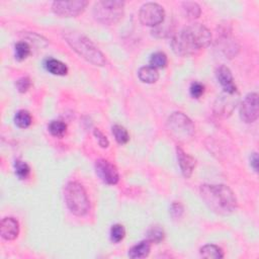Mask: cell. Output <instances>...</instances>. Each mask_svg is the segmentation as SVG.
Returning <instances> with one entry per match:
<instances>
[{
    "mask_svg": "<svg viewBox=\"0 0 259 259\" xmlns=\"http://www.w3.org/2000/svg\"><path fill=\"white\" fill-rule=\"evenodd\" d=\"M168 63L167 56L163 53V52H156L151 55L150 57V66L154 68H164Z\"/></svg>",
    "mask_w": 259,
    "mask_h": 259,
    "instance_id": "cb8c5ba5",
    "label": "cell"
},
{
    "mask_svg": "<svg viewBox=\"0 0 259 259\" xmlns=\"http://www.w3.org/2000/svg\"><path fill=\"white\" fill-rule=\"evenodd\" d=\"M176 153L181 172H183L185 177L189 178L194 170V168H196V160H194V158L191 157L189 154L185 153L184 149L180 147L176 148Z\"/></svg>",
    "mask_w": 259,
    "mask_h": 259,
    "instance_id": "4fadbf2b",
    "label": "cell"
},
{
    "mask_svg": "<svg viewBox=\"0 0 259 259\" xmlns=\"http://www.w3.org/2000/svg\"><path fill=\"white\" fill-rule=\"evenodd\" d=\"M32 122H33L32 115H31V113L28 111L21 110V111H18L16 113L15 123H16V125L18 128H20V129H27V128H29L31 126Z\"/></svg>",
    "mask_w": 259,
    "mask_h": 259,
    "instance_id": "ffe728a7",
    "label": "cell"
},
{
    "mask_svg": "<svg viewBox=\"0 0 259 259\" xmlns=\"http://www.w3.org/2000/svg\"><path fill=\"white\" fill-rule=\"evenodd\" d=\"M170 214L173 219H179L184 214V206L180 203H173L170 209Z\"/></svg>",
    "mask_w": 259,
    "mask_h": 259,
    "instance_id": "4dcf8cb0",
    "label": "cell"
},
{
    "mask_svg": "<svg viewBox=\"0 0 259 259\" xmlns=\"http://www.w3.org/2000/svg\"><path fill=\"white\" fill-rule=\"evenodd\" d=\"M112 134L114 136V139L116 140L119 144L124 145L126 143H128L129 140H130V136L129 133L126 130V128H124L123 126L120 125H114L112 128Z\"/></svg>",
    "mask_w": 259,
    "mask_h": 259,
    "instance_id": "603a6c76",
    "label": "cell"
},
{
    "mask_svg": "<svg viewBox=\"0 0 259 259\" xmlns=\"http://www.w3.org/2000/svg\"><path fill=\"white\" fill-rule=\"evenodd\" d=\"M167 128L170 135L180 142H186L194 135V125L183 112H173L167 121Z\"/></svg>",
    "mask_w": 259,
    "mask_h": 259,
    "instance_id": "8992f818",
    "label": "cell"
},
{
    "mask_svg": "<svg viewBox=\"0 0 259 259\" xmlns=\"http://www.w3.org/2000/svg\"><path fill=\"white\" fill-rule=\"evenodd\" d=\"M126 236V230L123 225L115 224L111 229V240L113 243H120Z\"/></svg>",
    "mask_w": 259,
    "mask_h": 259,
    "instance_id": "4316f807",
    "label": "cell"
},
{
    "mask_svg": "<svg viewBox=\"0 0 259 259\" xmlns=\"http://www.w3.org/2000/svg\"><path fill=\"white\" fill-rule=\"evenodd\" d=\"M49 132L57 138H62L67 131V125L62 121H52L48 126Z\"/></svg>",
    "mask_w": 259,
    "mask_h": 259,
    "instance_id": "7402d4cb",
    "label": "cell"
},
{
    "mask_svg": "<svg viewBox=\"0 0 259 259\" xmlns=\"http://www.w3.org/2000/svg\"><path fill=\"white\" fill-rule=\"evenodd\" d=\"M46 68L50 73L54 75L64 76L68 73V67L66 66V64H64L63 62L56 59L47 60Z\"/></svg>",
    "mask_w": 259,
    "mask_h": 259,
    "instance_id": "e0dca14e",
    "label": "cell"
},
{
    "mask_svg": "<svg viewBox=\"0 0 259 259\" xmlns=\"http://www.w3.org/2000/svg\"><path fill=\"white\" fill-rule=\"evenodd\" d=\"M17 88L19 92L21 93H24L27 92L28 90L30 89L31 85H32V82H31V79L29 78V77H21V78H19L17 83Z\"/></svg>",
    "mask_w": 259,
    "mask_h": 259,
    "instance_id": "83f0119b",
    "label": "cell"
},
{
    "mask_svg": "<svg viewBox=\"0 0 259 259\" xmlns=\"http://www.w3.org/2000/svg\"><path fill=\"white\" fill-rule=\"evenodd\" d=\"M240 99V94L238 90L235 92H227L223 90V92L220 94L215 103H214V112L219 118L226 119L235 111Z\"/></svg>",
    "mask_w": 259,
    "mask_h": 259,
    "instance_id": "52a82bcc",
    "label": "cell"
},
{
    "mask_svg": "<svg viewBox=\"0 0 259 259\" xmlns=\"http://www.w3.org/2000/svg\"><path fill=\"white\" fill-rule=\"evenodd\" d=\"M95 172L102 183L114 185L119 183L120 175L116 167L105 159H99L95 162Z\"/></svg>",
    "mask_w": 259,
    "mask_h": 259,
    "instance_id": "8fae6325",
    "label": "cell"
},
{
    "mask_svg": "<svg viewBox=\"0 0 259 259\" xmlns=\"http://www.w3.org/2000/svg\"><path fill=\"white\" fill-rule=\"evenodd\" d=\"M250 162H251V166L253 167V169L257 172L258 171V155H257V153L252 154V156L250 158Z\"/></svg>",
    "mask_w": 259,
    "mask_h": 259,
    "instance_id": "1f68e13d",
    "label": "cell"
},
{
    "mask_svg": "<svg viewBox=\"0 0 259 259\" xmlns=\"http://www.w3.org/2000/svg\"><path fill=\"white\" fill-rule=\"evenodd\" d=\"M212 42V34L201 23H192L177 33L171 42L173 51L180 56H189L208 47Z\"/></svg>",
    "mask_w": 259,
    "mask_h": 259,
    "instance_id": "6da1fadb",
    "label": "cell"
},
{
    "mask_svg": "<svg viewBox=\"0 0 259 259\" xmlns=\"http://www.w3.org/2000/svg\"><path fill=\"white\" fill-rule=\"evenodd\" d=\"M64 38L67 44L86 61L90 62L95 66H103L107 60L99 49L89 40L83 34L75 31L64 32Z\"/></svg>",
    "mask_w": 259,
    "mask_h": 259,
    "instance_id": "3957f363",
    "label": "cell"
},
{
    "mask_svg": "<svg viewBox=\"0 0 259 259\" xmlns=\"http://www.w3.org/2000/svg\"><path fill=\"white\" fill-rule=\"evenodd\" d=\"M147 235H148V241H150L151 243H160L163 241L164 236H165V233L164 230L161 226L159 225H154L151 226L147 232Z\"/></svg>",
    "mask_w": 259,
    "mask_h": 259,
    "instance_id": "44dd1931",
    "label": "cell"
},
{
    "mask_svg": "<svg viewBox=\"0 0 259 259\" xmlns=\"http://www.w3.org/2000/svg\"><path fill=\"white\" fill-rule=\"evenodd\" d=\"M200 253L204 258L220 259V258L224 257V252L222 251V249L218 247V246H216V245H213V244L204 245V247L201 248Z\"/></svg>",
    "mask_w": 259,
    "mask_h": 259,
    "instance_id": "ac0fdd59",
    "label": "cell"
},
{
    "mask_svg": "<svg viewBox=\"0 0 259 259\" xmlns=\"http://www.w3.org/2000/svg\"><path fill=\"white\" fill-rule=\"evenodd\" d=\"M189 90H190V94L193 98H200L204 92V86L200 82H193Z\"/></svg>",
    "mask_w": 259,
    "mask_h": 259,
    "instance_id": "f1b7e54d",
    "label": "cell"
},
{
    "mask_svg": "<svg viewBox=\"0 0 259 259\" xmlns=\"http://www.w3.org/2000/svg\"><path fill=\"white\" fill-rule=\"evenodd\" d=\"M94 136L96 137V140L98 142V144L101 148H108L109 145H110V142L107 138V136L103 134L100 130L98 129H95L94 130Z\"/></svg>",
    "mask_w": 259,
    "mask_h": 259,
    "instance_id": "f546056e",
    "label": "cell"
},
{
    "mask_svg": "<svg viewBox=\"0 0 259 259\" xmlns=\"http://www.w3.org/2000/svg\"><path fill=\"white\" fill-rule=\"evenodd\" d=\"M201 197L208 208L218 215L229 216L237 208L234 192L225 185H204Z\"/></svg>",
    "mask_w": 259,
    "mask_h": 259,
    "instance_id": "7a4b0ae2",
    "label": "cell"
},
{
    "mask_svg": "<svg viewBox=\"0 0 259 259\" xmlns=\"http://www.w3.org/2000/svg\"><path fill=\"white\" fill-rule=\"evenodd\" d=\"M125 2L121 0L98 1L94 4V18L105 24H113L118 22L124 15Z\"/></svg>",
    "mask_w": 259,
    "mask_h": 259,
    "instance_id": "5b68a950",
    "label": "cell"
},
{
    "mask_svg": "<svg viewBox=\"0 0 259 259\" xmlns=\"http://www.w3.org/2000/svg\"><path fill=\"white\" fill-rule=\"evenodd\" d=\"M65 202L72 214L78 217L86 215L90 204L84 187L76 181L69 183L65 187Z\"/></svg>",
    "mask_w": 259,
    "mask_h": 259,
    "instance_id": "277c9868",
    "label": "cell"
},
{
    "mask_svg": "<svg viewBox=\"0 0 259 259\" xmlns=\"http://www.w3.org/2000/svg\"><path fill=\"white\" fill-rule=\"evenodd\" d=\"M19 234V224L14 218H4L0 224V235L7 241L15 240Z\"/></svg>",
    "mask_w": 259,
    "mask_h": 259,
    "instance_id": "7c38bea8",
    "label": "cell"
},
{
    "mask_svg": "<svg viewBox=\"0 0 259 259\" xmlns=\"http://www.w3.org/2000/svg\"><path fill=\"white\" fill-rule=\"evenodd\" d=\"M31 54V47L25 42H18L16 45V58L18 61L27 59Z\"/></svg>",
    "mask_w": 259,
    "mask_h": 259,
    "instance_id": "484cf974",
    "label": "cell"
},
{
    "mask_svg": "<svg viewBox=\"0 0 259 259\" xmlns=\"http://www.w3.org/2000/svg\"><path fill=\"white\" fill-rule=\"evenodd\" d=\"M88 5L85 0H73V1H54L52 10L61 18H75L81 15Z\"/></svg>",
    "mask_w": 259,
    "mask_h": 259,
    "instance_id": "9c48e42d",
    "label": "cell"
},
{
    "mask_svg": "<svg viewBox=\"0 0 259 259\" xmlns=\"http://www.w3.org/2000/svg\"><path fill=\"white\" fill-rule=\"evenodd\" d=\"M259 115V102L257 93H249L245 96L240 107V118L243 122L250 124L255 122Z\"/></svg>",
    "mask_w": 259,
    "mask_h": 259,
    "instance_id": "30bf717a",
    "label": "cell"
},
{
    "mask_svg": "<svg viewBox=\"0 0 259 259\" xmlns=\"http://www.w3.org/2000/svg\"><path fill=\"white\" fill-rule=\"evenodd\" d=\"M140 21L148 27H157L164 21L165 11L158 3L149 2L141 7L139 12Z\"/></svg>",
    "mask_w": 259,
    "mask_h": 259,
    "instance_id": "ba28073f",
    "label": "cell"
},
{
    "mask_svg": "<svg viewBox=\"0 0 259 259\" xmlns=\"http://www.w3.org/2000/svg\"><path fill=\"white\" fill-rule=\"evenodd\" d=\"M138 76L142 82L152 84L157 82V80L159 79V72L156 68L152 66H144L139 69Z\"/></svg>",
    "mask_w": 259,
    "mask_h": 259,
    "instance_id": "9a60e30c",
    "label": "cell"
},
{
    "mask_svg": "<svg viewBox=\"0 0 259 259\" xmlns=\"http://www.w3.org/2000/svg\"><path fill=\"white\" fill-rule=\"evenodd\" d=\"M15 169H16V174L19 179H27L30 176L31 168L28 165V163H25L24 161L18 159L15 162Z\"/></svg>",
    "mask_w": 259,
    "mask_h": 259,
    "instance_id": "d4e9b609",
    "label": "cell"
},
{
    "mask_svg": "<svg viewBox=\"0 0 259 259\" xmlns=\"http://www.w3.org/2000/svg\"><path fill=\"white\" fill-rule=\"evenodd\" d=\"M183 9H184L185 18H187L188 19H191V20L198 18L202 14L201 7L197 2H192V1L184 2L183 3Z\"/></svg>",
    "mask_w": 259,
    "mask_h": 259,
    "instance_id": "d6986e66",
    "label": "cell"
},
{
    "mask_svg": "<svg viewBox=\"0 0 259 259\" xmlns=\"http://www.w3.org/2000/svg\"><path fill=\"white\" fill-rule=\"evenodd\" d=\"M151 242L148 240L141 241L129 250V256L131 258H145L150 254Z\"/></svg>",
    "mask_w": 259,
    "mask_h": 259,
    "instance_id": "2e32d148",
    "label": "cell"
},
{
    "mask_svg": "<svg viewBox=\"0 0 259 259\" xmlns=\"http://www.w3.org/2000/svg\"><path fill=\"white\" fill-rule=\"evenodd\" d=\"M216 76L224 90H227V92H235V90H237V87L234 84V79H233L232 72L225 65L218 67L216 70Z\"/></svg>",
    "mask_w": 259,
    "mask_h": 259,
    "instance_id": "5bb4252c",
    "label": "cell"
}]
</instances>
